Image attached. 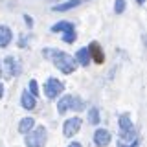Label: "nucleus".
<instances>
[{"label":"nucleus","instance_id":"f257e3e1","mask_svg":"<svg viewBox=\"0 0 147 147\" xmlns=\"http://www.w3.org/2000/svg\"><path fill=\"white\" fill-rule=\"evenodd\" d=\"M42 55H44V59L52 61L53 66L64 76H70V74L77 70V61L68 52H63V50H57V48H44Z\"/></svg>","mask_w":147,"mask_h":147},{"label":"nucleus","instance_id":"f03ea898","mask_svg":"<svg viewBox=\"0 0 147 147\" xmlns=\"http://www.w3.org/2000/svg\"><path fill=\"white\" fill-rule=\"evenodd\" d=\"M24 144L26 147H44L48 140V131L44 125H35L28 134H24Z\"/></svg>","mask_w":147,"mask_h":147},{"label":"nucleus","instance_id":"7ed1b4c3","mask_svg":"<svg viewBox=\"0 0 147 147\" xmlns=\"http://www.w3.org/2000/svg\"><path fill=\"white\" fill-rule=\"evenodd\" d=\"M50 30L53 31V33H63V40L66 44H72L76 42L77 39V33H76V26L72 24V22L68 20H61V22H55V24L50 28Z\"/></svg>","mask_w":147,"mask_h":147},{"label":"nucleus","instance_id":"20e7f679","mask_svg":"<svg viewBox=\"0 0 147 147\" xmlns=\"http://www.w3.org/2000/svg\"><path fill=\"white\" fill-rule=\"evenodd\" d=\"M63 92H64V83L59 81L57 77H50V79L44 83V96H46L48 99L59 98Z\"/></svg>","mask_w":147,"mask_h":147},{"label":"nucleus","instance_id":"39448f33","mask_svg":"<svg viewBox=\"0 0 147 147\" xmlns=\"http://www.w3.org/2000/svg\"><path fill=\"white\" fill-rule=\"evenodd\" d=\"M81 125H83V121H81V118H79V116L68 118L66 121L63 123V134L66 136V138H74V136L77 134V132L81 131Z\"/></svg>","mask_w":147,"mask_h":147},{"label":"nucleus","instance_id":"423d86ee","mask_svg":"<svg viewBox=\"0 0 147 147\" xmlns=\"http://www.w3.org/2000/svg\"><path fill=\"white\" fill-rule=\"evenodd\" d=\"M2 70H7V76H9V77H17V76H20L22 66H20V63H18L17 59L13 57V55H7V57L4 59Z\"/></svg>","mask_w":147,"mask_h":147},{"label":"nucleus","instance_id":"0eeeda50","mask_svg":"<svg viewBox=\"0 0 147 147\" xmlns=\"http://www.w3.org/2000/svg\"><path fill=\"white\" fill-rule=\"evenodd\" d=\"M86 50H88L90 61H94L96 64H103L105 63V53H103V48L99 46V42H90V46Z\"/></svg>","mask_w":147,"mask_h":147},{"label":"nucleus","instance_id":"6e6552de","mask_svg":"<svg viewBox=\"0 0 147 147\" xmlns=\"http://www.w3.org/2000/svg\"><path fill=\"white\" fill-rule=\"evenodd\" d=\"M138 145V138H136V131H127L121 132V138L118 140V147H136Z\"/></svg>","mask_w":147,"mask_h":147},{"label":"nucleus","instance_id":"1a4fd4ad","mask_svg":"<svg viewBox=\"0 0 147 147\" xmlns=\"http://www.w3.org/2000/svg\"><path fill=\"white\" fill-rule=\"evenodd\" d=\"M110 140H112V136H110V132L107 129H96V132H94L96 147H107L110 144Z\"/></svg>","mask_w":147,"mask_h":147},{"label":"nucleus","instance_id":"9d476101","mask_svg":"<svg viewBox=\"0 0 147 147\" xmlns=\"http://www.w3.org/2000/svg\"><path fill=\"white\" fill-rule=\"evenodd\" d=\"M13 40V31L9 26H0V48H7Z\"/></svg>","mask_w":147,"mask_h":147},{"label":"nucleus","instance_id":"9b49d317","mask_svg":"<svg viewBox=\"0 0 147 147\" xmlns=\"http://www.w3.org/2000/svg\"><path fill=\"white\" fill-rule=\"evenodd\" d=\"M20 105L26 110H33L37 107V98H33V96L26 90V92H22V96H20Z\"/></svg>","mask_w":147,"mask_h":147},{"label":"nucleus","instance_id":"f8f14e48","mask_svg":"<svg viewBox=\"0 0 147 147\" xmlns=\"http://www.w3.org/2000/svg\"><path fill=\"white\" fill-rule=\"evenodd\" d=\"M33 127H35V119L31 116H26L18 121V132H20V134H28Z\"/></svg>","mask_w":147,"mask_h":147},{"label":"nucleus","instance_id":"ddd939ff","mask_svg":"<svg viewBox=\"0 0 147 147\" xmlns=\"http://www.w3.org/2000/svg\"><path fill=\"white\" fill-rule=\"evenodd\" d=\"M79 0H66V2H63V4H57V6H53L52 7V11H55V13H63V11H70V9H74V7H77L79 6Z\"/></svg>","mask_w":147,"mask_h":147},{"label":"nucleus","instance_id":"4468645a","mask_svg":"<svg viewBox=\"0 0 147 147\" xmlns=\"http://www.w3.org/2000/svg\"><path fill=\"white\" fill-rule=\"evenodd\" d=\"M70 109H72V96L66 94V96H63V98L59 99V103H57V112H59V114H66Z\"/></svg>","mask_w":147,"mask_h":147},{"label":"nucleus","instance_id":"2eb2a0df","mask_svg":"<svg viewBox=\"0 0 147 147\" xmlns=\"http://www.w3.org/2000/svg\"><path fill=\"white\" fill-rule=\"evenodd\" d=\"M74 59H76L77 64H81V66H88V63H90L88 50H86V48H79V50H77V53L74 55Z\"/></svg>","mask_w":147,"mask_h":147},{"label":"nucleus","instance_id":"dca6fc26","mask_svg":"<svg viewBox=\"0 0 147 147\" xmlns=\"http://www.w3.org/2000/svg\"><path fill=\"white\" fill-rule=\"evenodd\" d=\"M118 125H119V131L121 132H127V131H132L134 125H132V119L129 118V114H121L118 118Z\"/></svg>","mask_w":147,"mask_h":147},{"label":"nucleus","instance_id":"f3484780","mask_svg":"<svg viewBox=\"0 0 147 147\" xmlns=\"http://www.w3.org/2000/svg\"><path fill=\"white\" fill-rule=\"evenodd\" d=\"M88 123H92V125H98L99 123V110L96 107L88 109Z\"/></svg>","mask_w":147,"mask_h":147},{"label":"nucleus","instance_id":"a211bd4d","mask_svg":"<svg viewBox=\"0 0 147 147\" xmlns=\"http://www.w3.org/2000/svg\"><path fill=\"white\" fill-rule=\"evenodd\" d=\"M28 85H30V86H28V92H30L33 98H37V96H39V85H37V81L35 79H30Z\"/></svg>","mask_w":147,"mask_h":147},{"label":"nucleus","instance_id":"6ab92c4d","mask_svg":"<svg viewBox=\"0 0 147 147\" xmlns=\"http://www.w3.org/2000/svg\"><path fill=\"white\" fill-rule=\"evenodd\" d=\"M123 11H125V0H116V2H114V13L121 15Z\"/></svg>","mask_w":147,"mask_h":147},{"label":"nucleus","instance_id":"aec40b11","mask_svg":"<svg viewBox=\"0 0 147 147\" xmlns=\"http://www.w3.org/2000/svg\"><path fill=\"white\" fill-rule=\"evenodd\" d=\"M24 20H26V24H28V26H30V28H31V26H33V18H31L30 15H24Z\"/></svg>","mask_w":147,"mask_h":147},{"label":"nucleus","instance_id":"412c9836","mask_svg":"<svg viewBox=\"0 0 147 147\" xmlns=\"http://www.w3.org/2000/svg\"><path fill=\"white\" fill-rule=\"evenodd\" d=\"M18 46H26V37L20 35V40H18Z\"/></svg>","mask_w":147,"mask_h":147},{"label":"nucleus","instance_id":"4be33fe9","mask_svg":"<svg viewBox=\"0 0 147 147\" xmlns=\"http://www.w3.org/2000/svg\"><path fill=\"white\" fill-rule=\"evenodd\" d=\"M4 98V83H0V99Z\"/></svg>","mask_w":147,"mask_h":147},{"label":"nucleus","instance_id":"5701e85b","mask_svg":"<svg viewBox=\"0 0 147 147\" xmlns=\"http://www.w3.org/2000/svg\"><path fill=\"white\" fill-rule=\"evenodd\" d=\"M68 147H83V145L79 144V142H72V144H70V145H68Z\"/></svg>","mask_w":147,"mask_h":147},{"label":"nucleus","instance_id":"b1692460","mask_svg":"<svg viewBox=\"0 0 147 147\" xmlns=\"http://www.w3.org/2000/svg\"><path fill=\"white\" fill-rule=\"evenodd\" d=\"M136 2L140 4V6H144V4H145V0H136Z\"/></svg>","mask_w":147,"mask_h":147},{"label":"nucleus","instance_id":"393cba45","mask_svg":"<svg viewBox=\"0 0 147 147\" xmlns=\"http://www.w3.org/2000/svg\"><path fill=\"white\" fill-rule=\"evenodd\" d=\"M0 74H2V63H0Z\"/></svg>","mask_w":147,"mask_h":147},{"label":"nucleus","instance_id":"a878e982","mask_svg":"<svg viewBox=\"0 0 147 147\" xmlns=\"http://www.w3.org/2000/svg\"><path fill=\"white\" fill-rule=\"evenodd\" d=\"M79 2H83V0H79Z\"/></svg>","mask_w":147,"mask_h":147}]
</instances>
